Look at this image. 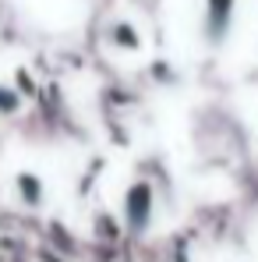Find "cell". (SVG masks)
Masks as SVG:
<instances>
[{
	"label": "cell",
	"mask_w": 258,
	"mask_h": 262,
	"mask_svg": "<svg viewBox=\"0 0 258 262\" xmlns=\"http://www.w3.org/2000/svg\"><path fill=\"white\" fill-rule=\"evenodd\" d=\"M14 195L25 209H39L46 202V181L36 170H18L14 174Z\"/></svg>",
	"instance_id": "3"
},
{
	"label": "cell",
	"mask_w": 258,
	"mask_h": 262,
	"mask_svg": "<svg viewBox=\"0 0 258 262\" xmlns=\"http://www.w3.org/2000/svg\"><path fill=\"white\" fill-rule=\"evenodd\" d=\"M110 43L117 46V50H124V53L142 50V39H138V32H134L131 25H113V29H110Z\"/></svg>",
	"instance_id": "4"
},
{
	"label": "cell",
	"mask_w": 258,
	"mask_h": 262,
	"mask_svg": "<svg viewBox=\"0 0 258 262\" xmlns=\"http://www.w3.org/2000/svg\"><path fill=\"white\" fill-rule=\"evenodd\" d=\"M156 216V188L149 181H131L128 191H124V227H128L131 237H142L149 234Z\"/></svg>",
	"instance_id": "1"
},
{
	"label": "cell",
	"mask_w": 258,
	"mask_h": 262,
	"mask_svg": "<svg viewBox=\"0 0 258 262\" xmlns=\"http://www.w3.org/2000/svg\"><path fill=\"white\" fill-rule=\"evenodd\" d=\"M18 110H21V92L0 85V117H14Z\"/></svg>",
	"instance_id": "5"
},
{
	"label": "cell",
	"mask_w": 258,
	"mask_h": 262,
	"mask_svg": "<svg viewBox=\"0 0 258 262\" xmlns=\"http://www.w3.org/2000/svg\"><path fill=\"white\" fill-rule=\"evenodd\" d=\"M18 92H25V96H32V78H29V75H25V71H18Z\"/></svg>",
	"instance_id": "6"
},
{
	"label": "cell",
	"mask_w": 258,
	"mask_h": 262,
	"mask_svg": "<svg viewBox=\"0 0 258 262\" xmlns=\"http://www.w3.org/2000/svg\"><path fill=\"white\" fill-rule=\"evenodd\" d=\"M230 21H233V0H209V7H205V43L209 46L226 43Z\"/></svg>",
	"instance_id": "2"
}]
</instances>
